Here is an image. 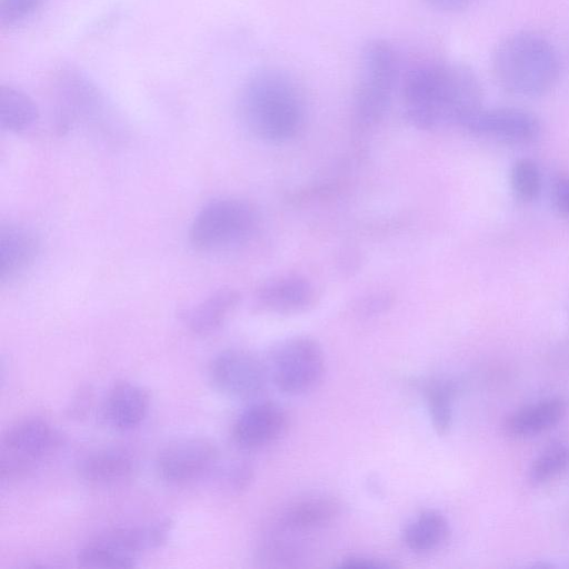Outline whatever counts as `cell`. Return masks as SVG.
I'll list each match as a JSON object with an SVG mask.
<instances>
[{"label": "cell", "instance_id": "f546056e", "mask_svg": "<svg viewBox=\"0 0 569 569\" xmlns=\"http://www.w3.org/2000/svg\"><path fill=\"white\" fill-rule=\"evenodd\" d=\"M428 7L440 12H459L470 6L477 0H422Z\"/></svg>", "mask_w": 569, "mask_h": 569}, {"label": "cell", "instance_id": "e0dca14e", "mask_svg": "<svg viewBox=\"0 0 569 569\" xmlns=\"http://www.w3.org/2000/svg\"><path fill=\"white\" fill-rule=\"evenodd\" d=\"M171 527V521L164 519L141 526L114 528L100 537L121 553L136 558L142 551L164 545Z\"/></svg>", "mask_w": 569, "mask_h": 569}, {"label": "cell", "instance_id": "44dd1931", "mask_svg": "<svg viewBox=\"0 0 569 569\" xmlns=\"http://www.w3.org/2000/svg\"><path fill=\"white\" fill-rule=\"evenodd\" d=\"M39 111L30 96L10 84L0 87V124L13 133L26 132L38 121Z\"/></svg>", "mask_w": 569, "mask_h": 569}, {"label": "cell", "instance_id": "9a60e30c", "mask_svg": "<svg viewBox=\"0 0 569 569\" xmlns=\"http://www.w3.org/2000/svg\"><path fill=\"white\" fill-rule=\"evenodd\" d=\"M149 397L144 389L130 382L114 385L104 401L103 417L114 429L138 427L147 416Z\"/></svg>", "mask_w": 569, "mask_h": 569}, {"label": "cell", "instance_id": "5bb4252c", "mask_svg": "<svg viewBox=\"0 0 569 569\" xmlns=\"http://www.w3.org/2000/svg\"><path fill=\"white\" fill-rule=\"evenodd\" d=\"M567 413L561 398H548L513 411L502 422L501 429L509 438H527L557 426Z\"/></svg>", "mask_w": 569, "mask_h": 569}, {"label": "cell", "instance_id": "cb8c5ba5", "mask_svg": "<svg viewBox=\"0 0 569 569\" xmlns=\"http://www.w3.org/2000/svg\"><path fill=\"white\" fill-rule=\"evenodd\" d=\"M569 468V445L555 442L545 448L529 469V480L533 485L546 483Z\"/></svg>", "mask_w": 569, "mask_h": 569}, {"label": "cell", "instance_id": "5b68a950", "mask_svg": "<svg viewBox=\"0 0 569 569\" xmlns=\"http://www.w3.org/2000/svg\"><path fill=\"white\" fill-rule=\"evenodd\" d=\"M257 224V211L249 202L237 198L214 199L193 218L189 241L198 251L220 252L249 240Z\"/></svg>", "mask_w": 569, "mask_h": 569}, {"label": "cell", "instance_id": "8fae6325", "mask_svg": "<svg viewBox=\"0 0 569 569\" xmlns=\"http://www.w3.org/2000/svg\"><path fill=\"white\" fill-rule=\"evenodd\" d=\"M288 428V416L277 403L259 401L249 405L237 417L232 435L244 449H258L280 439Z\"/></svg>", "mask_w": 569, "mask_h": 569}, {"label": "cell", "instance_id": "7402d4cb", "mask_svg": "<svg viewBox=\"0 0 569 569\" xmlns=\"http://www.w3.org/2000/svg\"><path fill=\"white\" fill-rule=\"evenodd\" d=\"M422 390L435 431L439 436L448 435L453 420V385L447 380L431 379L423 383Z\"/></svg>", "mask_w": 569, "mask_h": 569}, {"label": "cell", "instance_id": "4316f807", "mask_svg": "<svg viewBox=\"0 0 569 569\" xmlns=\"http://www.w3.org/2000/svg\"><path fill=\"white\" fill-rule=\"evenodd\" d=\"M252 477V467L244 461H239L229 468L226 480L233 490H242L249 486Z\"/></svg>", "mask_w": 569, "mask_h": 569}, {"label": "cell", "instance_id": "603a6c76", "mask_svg": "<svg viewBox=\"0 0 569 569\" xmlns=\"http://www.w3.org/2000/svg\"><path fill=\"white\" fill-rule=\"evenodd\" d=\"M77 561L84 568L123 569L136 566V558L119 552L100 537H96L80 549Z\"/></svg>", "mask_w": 569, "mask_h": 569}, {"label": "cell", "instance_id": "4fadbf2b", "mask_svg": "<svg viewBox=\"0 0 569 569\" xmlns=\"http://www.w3.org/2000/svg\"><path fill=\"white\" fill-rule=\"evenodd\" d=\"M40 252L38 236L19 224L0 228V281L10 283L22 276L36 262Z\"/></svg>", "mask_w": 569, "mask_h": 569}, {"label": "cell", "instance_id": "52a82bcc", "mask_svg": "<svg viewBox=\"0 0 569 569\" xmlns=\"http://www.w3.org/2000/svg\"><path fill=\"white\" fill-rule=\"evenodd\" d=\"M54 443L56 435L43 419L32 417L16 421L1 440V478H18L32 471Z\"/></svg>", "mask_w": 569, "mask_h": 569}, {"label": "cell", "instance_id": "30bf717a", "mask_svg": "<svg viewBox=\"0 0 569 569\" xmlns=\"http://www.w3.org/2000/svg\"><path fill=\"white\" fill-rule=\"evenodd\" d=\"M218 460L216 446L204 438H183L170 442L158 455L157 470L169 483L196 480L210 471Z\"/></svg>", "mask_w": 569, "mask_h": 569}, {"label": "cell", "instance_id": "484cf974", "mask_svg": "<svg viewBox=\"0 0 569 569\" xmlns=\"http://www.w3.org/2000/svg\"><path fill=\"white\" fill-rule=\"evenodd\" d=\"M46 0H0V26L12 29L33 17Z\"/></svg>", "mask_w": 569, "mask_h": 569}, {"label": "cell", "instance_id": "ba28073f", "mask_svg": "<svg viewBox=\"0 0 569 569\" xmlns=\"http://www.w3.org/2000/svg\"><path fill=\"white\" fill-rule=\"evenodd\" d=\"M471 134L511 144L539 140L542 123L532 112L516 107L479 108L463 123Z\"/></svg>", "mask_w": 569, "mask_h": 569}, {"label": "cell", "instance_id": "ac0fdd59", "mask_svg": "<svg viewBox=\"0 0 569 569\" xmlns=\"http://www.w3.org/2000/svg\"><path fill=\"white\" fill-rule=\"evenodd\" d=\"M238 291L221 288L181 315L186 326L196 335H209L219 329L239 302Z\"/></svg>", "mask_w": 569, "mask_h": 569}, {"label": "cell", "instance_id": "d6986e66", "mask_svg": "<svg viewBox=\"0 0 569 569\" xmlns=\"http://www.w3.org/2000/svg\"><path fill=\"white\" fill-rule=\"evenodd\" d=\"M133 468L132 457L126 450L107 448L87 455L80 462L79 472L90 483L108 486L128 479Z\"/></svg>", "mask_w": 569, "mask_h": 569}, {"label": "cell", "instance_id": "7c38bea8", "mask_svg": "<svg viewBox=\"0 0 569 569\" xmlns=\"http://www.w3.org/2000/svg\"><path fill=\"white\" fill-rule=\"evenodd\" d=\"M316 288L299 274H282L264 281L257 290L256 302L263 311L276 315H296L312 308Z\"/></svg>", "mask_w": 569, "mask_h": 569}, {"label": "cell", "instance_id": "83f0119b", "mask_svg": "<svg viewBox=\"0 0 569 569\" xmlns=\"http://www.w3.org/2000/svg\"><path fill=\"white\" fill-rule=\"evenodd\" d=\"M340 568L347 569H368V568H391L395 567L393 563H390L386 560L365 557V556H350L343 558L339 565Z\"/></svg>", "mask_w": 569, "mask_h": 569}, {"label": "cell", "instance_id": "9c48e42d", "mask_svg": "<svg viewBox=\"0 0 569 569\" xmlns=\"http://www.w3.org/2000/svg\"><path fill=\"white\" fill-rule=\"evenodd\" d=\"M210 379L221 392L236 398L257 396L269 377L267 366L239 349L220 352L210 365Z\"/></svg>", "mask_w": 569, "mask_h": 569}, {"label": "cell", "instance_id": "d4e9b609", "mask_svg": "<svg viewBox=\"0 0 569 569\" xmlns=\"http://www.w3.org/2000/svg\"><path fill=\"white\" fill-rule=\"evenodd\" d=\"M510 184L522 202L536 200L541 191L542 178L538 164L529 158L518 159L510 170Z\"/></svg>", "mask_w": 569, "mask_h": 569}, {"label": "cell", "instance_id": "3957f363", "mask_svg": "<svg viewBox=\"0 0 569 569\" xmlns=\"http://www.w3.org/2000/svg\"><path fill=\"white\" fill-rule=\"evenodd\" d=\"M492 71L506 92L521 98H538L557 84L560 60L547 38L523 30L499 42L492 56Z\"/></svg>", "mask_w": 569, "mask_h": 569}, {"label": "cell", "instance_id": "277c9868", "mask_svg": "<svg viewBox=\"0 0 569 569\" xmlns=\"http://www.w3.org/2000/svg\"><path fill=\"white\" fill-rule=\"evenodd\" d=\"M398 78L399 60L392 44L380 38L369 40L361 51L353 92L352 116L358 128H372L383 119Z\"/></svg>", "mask_w": 569, "mask_h": 569}, {"label": "cell", "instance_id": "7a4b0ae2", "mask_svg": "<svg viewBox=\"0 0 569 569\" xmlns=\"http://www.w3.org/2000/svg\"><path fill=\"white\" fill-rule=\"evenodd\" d=\"M238 110L242 123L254 137L272 143L295 138L306 114L296 81L274 67L258 69L249 76L240 91Z\"/></svg>", "mask_w": 569, "mask_h": 569}, {"label": "cell", "instance_id": "ffe728a7", "mask_svg": "<svg viewBox=\"0 0 569 569\" xmlns=\"http://www.w3.org/2000/svg\"><path fill=\"white\" fill-rule=\"evenodd\" d=\"M450 537L447 518L437 510L420 512L403 529V543L413 552L425 553L438 550Z\"/></svg>", "mask_w": 569, "mask_h": 569}, {"label": "cell", "instance_id": "2e32d148", "mask_svg": "<svg viewBox=\"0 0 569 569\" xmlns=\"http://www.w3.org/2000/svg\"><path fill=\"white\" fill-rule=\"evenodd\" d=\"M340 509V502L331 496H309L287 506L279 517V526L293 532L323 528L339 516Z\"/></svg>", "mask_w": 569, "mask_h": 569}, {"label": "cell", "instance_id": "8992f818", "mask_svg": "<svg viewBox=\"0 0 569 569\" xmlns=\"http://www.w3.org/2000/svg\"><path fill=\"white\" fill-rule=\"evenodd\" d=\"M267 370L279 391L301 396L321 383L326 358L317 340L308 336H295L271 349Z\"/></svg>", "mask_w": 569, "mask_h": 569}, {"label": "cell", "instance_id": "f1b7e54d", "mask_svg": "<svg viewBox=\"0 0 569 569\" xmlns=\"http://www.w3.org/2000/svg\"><path fill=\"white\" fill-rule=\"evenodd\" d=\"M552 199L559 212L569 217V177H561L555 182Z\"/></svg>", "mask_w": 569, "mask_h": 569}, {"label": "cell", "instance_id": "6da1fadb", "mask_svg": "<svg viewBox=\"0 0 569 569\" xmlns=\"http://www.w3.org/2000/svg\"><path fill=\"white\" fill-rule=\"evenodd\" d=\"M403 111L418 129L462 128L482 107L476 73L459 62L425 61L408 70L402 82Z\"/></svg>", "mask_w": 569, "mask_h": 569}]
</instances>
